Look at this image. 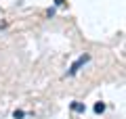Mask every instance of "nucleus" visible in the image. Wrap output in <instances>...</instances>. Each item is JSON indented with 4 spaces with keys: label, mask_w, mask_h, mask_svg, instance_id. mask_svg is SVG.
<instances>
[{
    "label": "nucleus",
    "mask_w": 126,
    "mask_h": 119,
    "mask_svg": "<svg viewBox=\"0 0 126 119\" xmlns=\"http://www.w3.org/2000/svg\"><path fill=\"white\" fill-rule=\"evenodd\" d=\"M88 61H90V57H88V54H82V57L78 59V61L74 63L72 67H69V71H67V75H76V73H78V69H80V67L84 65V63H88Z\"/></svg>",
    "instance_id": "1"
},
{
    "label": "nucleus",
    "mask_w": 126,
    "mask_h": 119,
    "mask_svg": "<svg viewBox=\"0 0 126 119\" xmlns=\"http://www.w3.org/2000/svg\"><path fill=\"white\" fill-rule=\"evenodd\" d=\"M72 111H76V113H84L86 107L82 105V102H72Z\"/></svg>",
    "instance_id": "2"
},
{
    "label": "nucleus",
    "mask_w": 126,
    "mask_h": 119,
    "mask_svg": "<svg viewBox=\"0 0 126 119\" xmlns=\"http://www.w3.org/2000/svg\"><path fill=\"white\" fill-rule=\"evenodd\" d=\"M105 111V105L103 102H97V105H94V113H103Z\"/></svg>",
    "instance_id": "3"
},
{
    "label": "nucleus",
    "mask_w": 126,
    "mask_h": 119,
    "mask_svg": "<svg viewBox=\"0 0 126 119\" xmlns=\"http://www.w3.org/2000/svg\"><path fill=\"white\" fill-rule=\"evenodd\" d=\"M23 115H25V113H23V111H15V113H13V117H15V119H21Z\"/></svg>",
    "instance_id": "4"
},
{
    "label": "nucleus",
    "mask_w": 126,
    "mask_h": 119,
    "mask_svg": "<svg viewBox=\"0 0 126 119\" xmlns=\"http://www.w3.org/2000/svg\"><path fill=\"white\" fill-rule=\"evenodd\" d=\"M55 4H57V6H61V4H63V0H55Z\"/></svg>",
    "instance_id": "5"
},
{
    "label": "nucleus",
    "mask_w": 126,
    "mask_h": 119,
    "mask_svg": "<svg viewBox=\"0 0 126 119\" xmlns=\"http://www.w3.org/2000/svg\"><path fill=\"white\" fill-rule=\"evenodd\" d=\"M2 27H4V23H0V29H2Z\"/></svg>",
    "instance_id": "6"
}]
</instances>
